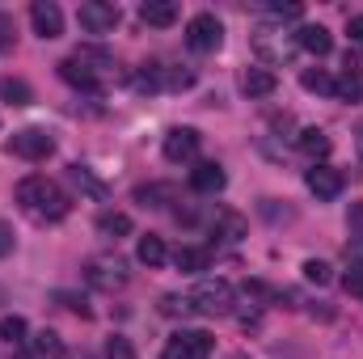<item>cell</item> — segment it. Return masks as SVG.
I'll return each instance as SVG.
<instances>
[{
    "label": "cell",
    "instance_id": "6da1fadb",
    "mask_svg": "<svg viewBox=\"0 0 363 359\" xmlns=\"http://www.w3.org/2000/svg\"><path fill=\"white\" fill-rule=\"evenodd\" d=\"M17 203H21V211H30V216L43 220V224H60V220L72 211L68 194H64L51 178H43V174H30V178L17 182Z\"/></svg>",
    "mask_w": 363,
    "mask_h": 359
},
{
    "label": "cell",
    "instance_id": "7a4b0ae2",
    "mask_svg": "<svg viewBox=\"0 0 363 359\" xmlns=\"http://www.w3.org/2000/svg\"><path fill=\"white\" fill-rule=\"evenodd\" d=\"M254 51H258V60H262V68H283V64H291L296 60V51H300V43H296V34H287L283 26H271V21H262L258 30H254Z\"/></svg>",
    "mask_w": 363,
    "mask_h": 359
},
{
    "label": "cell",
    "instance_id": "3957f363",
    "mask_svg": "<svg viewBox=\"0 0 363 359\" xmlns=\"http://www.w3.org/2000/svg\"><path fill=\"white\" fill-rule=\"evenodd\" d=\"M186 296H190L194 313H203V317H228L237 304V292L228 279H199L194 292H186Z\"/></svg>",
    "mask_w": 363,
    "mask_h": 359
},
{
    "label": "cell",
    "instance_id": "277c9868",
    "mask_svg": "<svg viewBox=\"0 0 363 359\" xmlns=\"http://www.w3.org/2000/svg\"><path fill=\"white\" fill-rule=\"evenodd\" d=\"M186 47L199 51V55L220 51V47H224V26H220V17H216V13H194V17L186 21Z\"/></svg>",
    "mask_w": 363,
    "mask_h": 359
},
{
    "label": "cell",
    "instance_id": "5b68a950",
    "mask_svg": "<svg viewBox=\"0 0 363 359\" xmlns=\"http://www.w3.org/2000/svg\"><path fill=\"white\" fill-rule=\"evenodd\" d=\"M211 351H216V338L207 330H178L165 343L161 359H211Z\"/></svg>",
    "mask_w": 363,
    "mask_h": 359
},
{
    "label": "cell",
    "instance_id": "8992f818",
    "mask_svg": "<svg viewBox=\"0 0 363 359\" xmlns=\"http://www.w3.org/2000/svg\"><path fill=\"white\" fill-rule=\"evenodd\" d=\"M9 153L21 157V161H47L55 153V140L43 131V127H21L9 136Z\"/></svg>",
    "mask_w": 363,
    "mask_h": 359
},
{
    "label": "cell",
    "instance_id": "52a82bcc",
    "mask_svg": "<svg viewBox=\"0 0 363 359\" xmlns=\"http://www.w3.org/2000/svg\"><path fill=\"white\" fill-rule=\"evenodd\" d=\"M85 279H89L93 287H101V292H114V287H127V263L118 258V254H101V258H89L85 263Z\"/></svg>",
    "mask_w": 363,
    "mask_h": 359
},
{
    "label": "cell",
    "instance_id": "ba28073f",
    "mask_svg": "<svg viewBox=\"0 0 363 359\" xmlns=\"http://www.w3.org/2000/svg\"><path fill=\"white\" fill-rule=\"evenodd\" d=\"M77 21H81L85 34H110V30L123 21V13H118V4H110V0H85V4L77 9Z\"/></svg>",
    "mask_w": 363,
    "mask_h": 359
},
{
    "label": "cell",
    "instance_id": "9c48e42d",
    "mask_svg": "<svg viewBox=\"0 0 363 359\" xmlns=\"http://www.w3.org/2000/svg\"><path fill=\"white\" fill-rule=\"evenodd\" d=\"M199 144H203V136L194 127H169L165 140H161V153H165L169 165H186V161L199 157Z\"/></svg>",
    "mask_w": 363,
    "mask_h": 359
},
{
    "label": "cell",
    "instance_id": "30bf717a",
    "mask_svg": "<svg viewBox=\"0 0 363 359\" xmlns=\"http://www.w3.org/2000/svg\"><path fill=\"white\" fill-rule=\"evenodd\" d=\"M304 186H308L321 203H330V199L342 194L347 178H342V170H334V165H313V170H304Z\"/></svg>",
    "mask_w": 363,
    "mask_h": 359
},
{
    "label": "cell",
    "instance_id": "8fae6325",
    "mask_svg": "<svg viewBox=\"0 0 363 359\" xmlns=\"http://www.w3.org/2000/svg\"><path fill=\"white\" fill-rule=\"evenodd\" d=\"M30 21H34L38 38H60L64 34V9L55 0H34L30 4Z\"/></svg>",
    "mask_w": 363,
    "mask_h": 359
},
{
    "label": "cell",
    "instance_id": "7c38bea8",
    "mask_svg": "<svg viewBox=\"0 0 363 359\" xmlns=\"http://www.w3.org/2000/svg\"><path fill=\"white\" fill-rule=\"evenodd\" d=\"M224 182H228V174H224L220 161H199V165L190 170V190H194V194H220Z\"/></svg>",
    "mask_w": 363,
    "mask_h": 359
},
{
    "label": "cell",
    "instance_id": "4fadbf2b",
    "mask_svg": "<svg viewBox=\"0 0 363 359\" xmlns=\"http://www.w3.org/2000/svg\"><path fill=\"white\" fill-rule=\"evenodd\" d=\"M211 233H216L220 241L237 245V241L245 237V216H241V211H233V207H216V216H211Z\"/></svg>",
    "mask_w": 363,
    "mask_h": 359
},
{
    "label": "cell",
    "instance_id": "5bb4252c",
    "mask_svg": "<svg viewBox=\"0 0 363 359\" xmlns=\"http://www.w3.org/2000/svg\"><path fill=\"white\" fill-rule=\"evenodd\" d=\"M296 148H300V153H304V157H308L313 165H321V161L330 157V148H334V140H330V136H325L321 127H304V131L296 136Z\"/></svg>",
    "mask_w": 363,
    "mask_h": 359
},
{
    "label": "cell",
    "instance_id": "9a60e30c",
    "mask_svg": "<svg viewBox=\"0 0 363 359\" xmlns=\"http://www.w3.org/2000/svg\"><path fill=\"white\" fill-rule=\"evenodd\" d=\"M60 77L72 85V89H85V93H97L101 89V81H97V72H93L89 64H81L77 55H68L64 64H60Z\"/></svg>",
    "mask_w": 363,
    "mask_h": 359
},
{
    "label": "cell",
    "instance_id": "2e32d148",
    "mask_svg": "<svg viewBox=\"0 0 363 359\" xmlns=\"http://www.w3.org/2000/svg\"><path fill=\"white\" fill-rule=\"evenodd\" d=\"M241 89H245V97H271L274 89H279V77H274L271 68H245V77H241Z\"/></svg>",
    "mask_w": 363,
    "mask_h": 359
},
{
    "label": "cell",
    "instance_id": "e0dca14e",
    "mask_svg": "<svg viewBox=\"0 0 363 359\" xmlns=\"http://www.w3.org/2000/svg\"><path fill=\"white\" fill-rule=\"evenodd\" d=\"M296 43H300V51H308V55H330L334 51V34L325 30V26H304L300 34H296Z\"/></svg>",
    "mask_w": 363,
    "mask_h": 359
},
{
    "label": "cell",
    "instance_id": "ac0fdd59",
    "mask_svg": "<svg viewBox=\"0 0 363 359\" xmlns=\"http://www.w3.org/2000/svg\"><path fill=\"white\" fill-rule=\"evenodd\" d=\"M68 182H72L81 194H89V199H106V194H110V190H106V182L97 178L89 165H81V161H77V165H68Z\"/></svg>",
    "mask_w": 363,
    "mask_h": 359
},
{
    "label": "cell",
    "instance_id": "d6986e66",
    "mask_svg": "<svg viewBox=\"0 0 363 359\" xmlns=\"http://www.w3.org/2000/svg\"><path fill=\"white\" fill-rule=\"evenodd\" d=\"M135 258H140L148 270H157V267H165L169 250H165V241H161L157 233H148V237H140V245H135Z\"/></svg>",
    "mask_w": 363,
    "mask_h": 359
},
{
    "label": "cell",
    "instance_id": "ffe728a7",
    "mask_svg": "<svg viewBox=\"0 0 363 359\" xmlns=\"http://www.w3.org/2000/svg\"><path fill=\"white\" fill-rule=\"evenodd\" d=\"M140 17H144L148 26L165 30V26H174V21H178V4H174V0H148V4L140 9Z\"/></svg>",
    "mask_w": 363,
    "mask_h": 359
},
{
    "label": "cell",
    "instance_id": "44dd1931",
    "mask_svg": "<svg viewBox=\"0 0 363 359\" xmlns=\"http://www.w3.org/2000/svg\"><path fill=\"white\" fill-rule=\"evenodd\" d=\"M174 263H178V270H186V275H199V270L211 267V250H203V245H182L178 254H174Z\"/></svg>",
    "mask_w": 363,
    "mask_h": 359
},
{
    "label": "cell",
    "instance_id": "7402d4cb",
    "mask_svg": "<svg viewBox=\"0 0 363 359\" xmlns=\"http://www.w3.org/2000/svg\"><path fill=\"white\" fill-rule=\"evenodd\" d=\"M97 233L110 237V241H118V237L131 233V216H127V211H101V216H97Z\"/></svg>",
    "mask_w": 363,
    "mask_h": 359
},
{
    "label": "cell",
    "instance_id": "603a6c76",
    "mask_svg": "<svg viewBox=\"0 0 363 359\" xmlns=\"http://www.w3.org/2000/svg\"><path fill=\"white\" fill-rule=\"evenodd\" d=\"M174 194H178V186L152 182V186H140V190H135V203H144V207H165V203H169Z\"/></svg>",
    "mask_w": 363,
    "mask_h": 359
},
{
    "label": "cell",
    "instance_id": "cb8c5ba5",
    "mask_svg": "<svg viewBox=\"0 0 363 359\" xmlns=\"http://www.w3.org/2000/svg\"><path fill=\"white\" fill-rule=\"evenodd\" d=\"M300 85H304L308 93H321V97H334V85H338V81H334V77H330L325 68H304V72H300Z\"/></svg>",
    "mask_w": 363,
    "mask_h": 359
},
{
    "label": "cell",
    "instance_id": "d4e9b609",
    "mask_svg": "<svg viewBox=\"0 0 363 359\" xmlns=\"http://www.w3.org/2000/svg\"><path fill=\"white\" fill-rule=\"evenodd\" d=\"M0 97H4L9 106H30V101H34V89H30L26 81L9 77V81H0Z\"/></svg>",
    "mask_w": 363,
    "mask_h": 359
},
{
    "label": "cell",
    "instance_id": "484cf974",
    "mask_svg": "<svg viewBox=\"0 0 363 359\" xmlns=\"http://www.w3.org/2000/svg\"><path fill=\"white\" fill-rule=\"evenodd\" d=\"M262 13H267V21H271V26H283V21H300V17H304V9H300V4H283V0H271V4H262Z\"/></svg>",
    "mask_w": 363,
    "mask_h": 359
},
{
    "label": "cell",
    "instance_id": "4316f807",
    "mask_svg": "<svg viewBox=\"0 0 363 359\" xmlns=\"http://www.w3.org/2000/svg\"><path fill=\"white\" fill-rule=\"evenodd\" d=\"M34 351L43 359H60L64 355V338H60L55 330H38V334H34Z\"/></svg>",
    "mask_w": 363,
    "mask_h": 359
},
{
    "label": "cell",
    "instance_id": "83f0119b",
    "mask_svg": "<svg viewBox=\"0 0 363 359\" xmlns=\"http://www.w3.org/2000/svg\"><path fill=\"white\" fill-rule=\"evenodd\" d=\"M304 279L317 283V287H325V283H334V267L321 263V258H308V263H304Z\"/></svg>",
    "mask_w": 363,
    "mask_h": 359
},
{
    "label": "cell",
    "instance_id": "f1b7e54d",
    "mask_svg": "<svg viewBox=\"0 0 363 359\" xmlns=\"http://www.w3.org/2000/svg\"><path fill=\"white\" fill-rule=\"evenodd\" d=\"M0 338L4 343H26V321L13 313V317H0Z\"/></svg>",
    "mask_w": 363,
    "mask_h": 359
},
{
    "label": "cell",
    "instance_id": "f546056e",
    "mask_svg": "<svg viewBox=\"0 0 363 359\" xmlns=\"http://www.w3.org/2000/svg\"><path fill=\"white\" fill-rule=\"evenodd\" d=\"M106 359H135L131 338H123V334H110V338H106Z\"/></svg>",
    "mask_w": 363,
    "mask_h": 359
},
{
    "label": "cell",
    "instance_id": "4dcf8cb0",
    "mask_svg": "<svg viewBox=\"0 0 363 359\" xmlns=\"http://www.w3.org/2000/svg\"><path fill=\"white\" fill-rule=\"evenodd\" d=\"M161 313H165V317H190L194 304H190V296H165V300H161Z\"/></svg>",
    "mask_w": 363,
    "mask_h": 359
},
{
    "label": "cell",
    "instance_id": "1f68e13d",
    "mask_svg": "<svg viewBox=\"0 0 363 359\" xmlns=\"http://www.w3.org/2000/svg\"><path fill=\"white\" fill-rule=\"evenodd\" d=\"M359 93H363L359 77H342V81L334 85V97H342V101H359Z\"/></svg>",
    "mask_w": 363,
    "mask_h": 359
},
{
    "label": "cell",
    "instance_id": "d6a6232c",
    "mask_svg": "<svg viewBox=\"0 0 363 359\" xmlns=\"http://www.w3.org/2000/svg\"><path fill=\"white\" fill-rule=\"evenodd\" d=\"M347 228H351V237H363V199L359 203H351V211H347Z\"/></svg>",
    "mask_w": 363,
    "mask_h": 359
},
{
    "label": "cell",
    "instance_id": "836d02e7",
    "mask_svg": "<svg viewBox=\"0 0 363 359\" xmlns=\"http://www.w3.org/2000/svg\"><path fill=\"white\" fill-rule=\"evenodd\" d=\"M342 283H347V292H351V296H359V300H363V267H351L347 275H342Z\"/></svg>",
    "mask_w": 363,
    "mask_h": 359
},
{
    "label": "cell",
    "instance_id": "e575fe53",
    "mask_svg": "<svg viewBox=\"0 0 363 359\" xmlns=\"http://www.w3.org/2000/svg\"><path fill=\"white\" fill-rule=\"evenodd\" d=\"M0 51H13V17L0 13Z\"/></svg>",
    "mask_w": 363,
    "mask_h": 359
},
{
    "label": "cell",
    "instance_id": "d590c367",
    "mask_svg": "<svg viewBox=\"0 0 363 359\" xmlns=\"http://www.w3.org/2000/svg\"><path fill=\"white\" fill-rule=\"evenodd\" d=\"M347 258H351L355 267H363V237H351V241H347Z\"/></svg>",
    "mask_w": 363,
    "mask_h": 359
},
{
    "label": "cell",
    "instance_id": "8d00e7d4",
    "mask_svg": "<svg viewBox=\"0 0 363 359\" xmlns=\"http://www.w3.org/2000/svg\"><path fill=\"white\" fill-rule=\"evenodd\" d=\"M4 254H13V228L0 220V258H4Z\"/></svg>",
    "mask_w": 363,
    "mask_h": 359
},
{
    "label": "cell",
    "instance_id": "74e56055",
    "mask_svg": "<svg viewBox=\"0 0 363 359\" xmlns=\"http://www.w3.org/2000/svg\"><path fill=\"white\" fill-rule=\"evenodd\" d=\"M347 34H351V43L359 47L363 43V17H351V21H347Z\"/></svg>",
    "mask_w": 363,
    "mask_h": 359
},
{
    "label": "cell",
    "instance_id": "f35d334b",
    "mask_svg": "<svg viewBox=\"0 0 363 359\" xmlns=\"http://www.w3.org/2000/svg\"><path fill=\"white\" fill-rule=\"evenodd\" d=\"M355 144H359V157H363V118H359V127H355Z\"/></svg>",
    "mask_w": 363,
    "mask_h": 359
},
{
    "label": "cell",
    "instance_id": "ab89813d",
    "mask_svg": "<svg viewBox=\"0 0 363 359\" xmlns=\"http://www.w3.org/2000/svg\"><path fill=\"white\" fill-rule=\"evenodd\" d=\"M233 359H250V355H245V351H241V355H233Z\"/></svg>",
    "mask_w": 363,
    "mask_h": 359
}]
</instances>
